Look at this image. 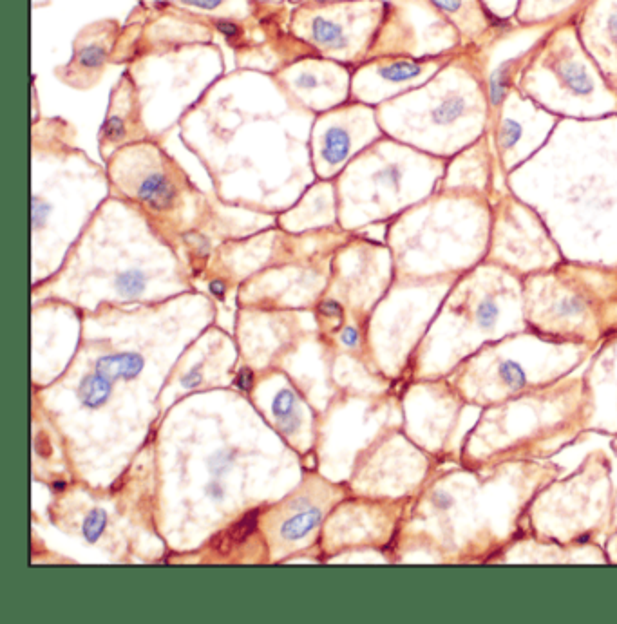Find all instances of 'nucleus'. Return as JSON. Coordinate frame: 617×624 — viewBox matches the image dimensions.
I'll return each mask as SVG.
<instances>
[{
    "instance_id": "f257e3e1",
    "label": "nucleus",
    "mask_w": 617,
    "mask_h": 624,
    "mask_svg": "<svg viewBox=\"0 0 617 624\" xmlns=\"http://www.w3.org/2000/svg\"><path fill=\"white\" fill-rule=\"evenodd\" d=\"M315 116L286 95L276 75L234 67L181 118L178 133L223 205L283 214L317 181Z\"/></svg>"
},
{
    "instance_id": "f03ea898",
    "label": "nucleus",
    "mask_w": 617,
    "mask_h": 624,
    "mask_svg": "<svg viewBox=\"0 0 617 624\" xmlns=\"http://www.w3.org/2000/svg\"><path fill=\"white\" fill-rule=\"evenodd\" d=\"M560 476L563 467L552 462L438 469L411 503L404 547L433 563L493 565L522 536L523 512L536 492Z\"/></svg>"
},
{
    "instance_id": "7ed1b4c3",
    "label": "nucleus",
    "mask_w": 617,
    "mask_h": 624,
    "mask_svg": "<svg viewBox=\"0 0 617 624\" xmlns=\"http://www.w3.org/2000/svg\"><path fill=\"white\" fill-rule=\"evenodd\" d=\"M592 409L581 369L549 386L484 407L464 436L460 465L549 462L589 438Z\"/></svg>"
},
{
    "instance_id": "20e7f679",
    "label": "nucleus",
    "mask_w": 617,
    "mask_h": 624,
    "mask_svg": "<svg viewBox=\"0 0 617 624\" xmlns=\"http://www.w3.org/2000/svg\"><path fill=\"white\" fill-rule=\"evenodd\" d=\"M386 136L453 158L491 131L484 49H464L428 84L377 107Z\"/></svg>"
},
{
    "instance_id": "39448f33",
    "label": "nucleus",
    "mask_w": 617,
    "mask_h": 624,
    "mask_svg": "<svg viewBox=\"0 0 617 624\" xmlns=\"http://www.w3.org/2000/svg\"><path fill=\"white\" fill-rule=\"evenodd\" d=\"M523 330L522 277L484 261L460 275L447 292L415 351L413 377H447L485 344Z\"/></svg>"
},
{
    "instance_id": "423d86ee",
    "label": "nucleus",
    "mask_w": 617,
    "mask_h": 624,
    "mask_svg": "<svg viewBox=\"0 0 617 624\" xmlns=\"http://www.w3.org/2000/svg\"><path fill=\"white\" fill-rule=\"evenodd\" d=\"M491 198L437 190L391 219L388 239L399 281L458 279L484 263L491 243Z\"/></svg>"
},
{
    "instance_id": "0eeeda50",
    "label": "nucleus",
    "mask_w": 617,
    "mask_h": 624,
    "mask_svg": "<svg viewBox=\"0 0 617 624\" xmlns=\"http://www.w3.org/2000/svg\"><path fill=\"white\" fill-rule=\"evenodd\" d=\"M105 169L111 196L131 203L151 225L178 237L196 270L205 266L212 252L205 227L225 219L234 207L209 198L154 138L114 152Z\"/></svg>"
},
{
    "instance_id": "6e6552de",
    "label": "nucleus",
    "mask_w": 617,
    "mask_h": 624,
    "mask_svg": "<svg viewBox=\"0 0 617 624\" xmlns=\"http://www.w3.org/2000/svg\"><path fill=\"white\" fill-rule=\"evenodd\" d=\"M31 232L44 243L53 230L89 223L111 198L105 163L76 145V129L60 116L31 122Z\"/></svg>"
},
{
    "instance_id": "1a4fd4ad",
    "label": "nucleus",
    "mask_w": 617,
    "mask_h": 624,
    "mask_svg": "<svg viewBox=\"0 0 617 624\" xmlns=\"http://www.w3.org/2000/svg\"><path fill=\"white\" fill-rule=\"evenodd\" d=\"M522 286L529 330L589 346L617 335V265L565 259L525 275Z\"/></svg>"
},
{
    "instance_id": "9d476101",
    "label": "nucleus",
    "mask_w": 617,
    "mask_h": 624,
    "mask_svg": "<svg viewBox=\"0 0 617 624\" xmlns=\"http://www.w3.org/2000/svg\"><path fill=\"white\" fill-rule=\"evenodd\" d=\"M598 348L554 341L527 328L485 344L447 379L469 406L484 409L569 377L585 368Z\"/></svg>"
},
{
    "instance_id": "9b49d317",
    "label": "nucleus",
    "mask_w": 617,
    "mask_h": 624,
    "mask_svg": "<svg viewBox=\"0 0 617 624\" xmlns=\"http://www.w3.org/2000/svg\"><path fill=\"white\" fill-rule=\"evenodd\" d=\"M446 165V158L382 136L335 178L341 227L397 218L437 192Z\"/></svg>"
},
{
    "instance_id": "f8f14e48",
    "label": "nucleus",
    "mask_w": 617,
    "mask_h": 624,
    "mask_svg": "<svg viewBox=\"0 0 617 624\" xmlns=\"http://www.w3.org/2000/svg\"><path fill=\"white\" fill-rule=\"evenodd\" d=\"M516 87L554 116L599 118L617 113V95L581 44L574 17L532 44Z\"/></svg>"
},
{
    "instance_id": "ddd939ff",
    "label": "nucleus",
    "mask_w": 617,
    "mask_h": 624,
    "mask_svg": "<svg viewBox=\"0 0 617 624\" xmlns=\"http://www.w3.org/2000/svg\"><path fill=\"white\" fill-rule=\"evenodd\" d=\"M614 509V464L594 449L569 476L547 483L523 512V534L560 545L601 543ZM522 534V536H523Z\"/></svg>"
},
{
    "instance_id": "4468645a",
    "label": "nucleus",
    "mask_w": 617,
    "mask_h": 624,
    "mask_svg": "<svg viewBox=\"0 0 617 624\" xmlns=\"http://www.w3.org/2000/svg\"><path fill=\"white\" fill-rule=\"evenodd\" d=\"M131 73L151 138L178 129L181 118L227 73L225 51L216 42H200L156 51L131 60Z\"/></svg>"
},
{
    "instance_id": "2eb2a0df",
    "label": "nucleus",
    "mask_w": 617,
    "mask_h": 624,
    "mask_svg": "<svg viewBox=\"0 0 617 624\" xmlns=\"http://www.w3.org/2000/svg\"><path fill=\"white\" fill-rule=\"evenodd\" d=\"M384 17V0L297 4L290 29L315 55L353 69L370 57Z\"/></svg>"
},
{
    "instance_id": "dca6fc26",
    "label": "nucleus",
    "mask_w": 617,
    "mask_h": 624,
    "mask_svg": "<svg viewBox=\"0 0 617 624\" xmlns=\"http://www.w3.org/2000/svg\"><path fill=\"white\" fill-rule=\"evenodd\" d=\"M491 207L493 225L485 261L525 277L567 259L545 219L513 192L494 189Z\"/></svg>"
},
{
    "instance_id": "f3484780",
    "label": "nucleus",
    "mask_w": 617,
    "mask_h": 624,
    "mask_svg": "<svg viewBox=\"0 0 617 624\" xmlns=\"http://www.w3.org/2000/svg\"><path fill=\"white\" fill-rule=\"evenodd\" d=\"M386 17L371 48L375 57H442L467 49L431 0H384Z\"/></svg>"
},
{
    "instance_id": "a211bd4d",
    "label": "nucleus",
    "mask_w": 617,
    "mask_h": 624,
    "mask_svg": "<svg viewBox=\"0 0 617 624\" xmlns=\"http://www.w3.org/2000/svg\"><path fill=\"white\" fill-rule=\"evenodd\" d=\"M200 42L218 44V33L207 20L163 0H142L124 22L113 66H127L142 55Z\"/></svg>"
},
{
    "instance_id": "6ab92c4d",
    "label": "nucleus",
    "mask_w": 617,
    "mask_h": 624,
    "mask_svg": "<svg viewBox=\"0 0 617 624\" xmlns=\"http://www.w3.org/2000/svg\"><path fill=\"white\" fill-rule=\"evenodd\" d=\"M386 136L377 118V107L346 102L315 116L310 134V154L317 180H335L364 149Z\"/></svg>"
},
{
    "instance_id": "aec40b11",
    "label": "nucleus",
    "mask_w": 617,
    "mask_h": 624,
    "mask_svg": "<svg viewBox=\"0 0 617 624\" xmlns=\"http://www.w3.org/2000/svg\"><path fill=\"white\" fill-rule=\"evenodd\" d=\"M415 397L420 402L415 438L418 447L431 454L438 464H460V449L467 431L464 415L469 406L447 377L417 380Z\"/></svg>"
},
{
    "instance_id": "412c9836",
    "label": "nucleus",
    "mask_w": 617,
    "mask_h": 624,
    "mask_svg": "<svg viewBox=\"0 0 617 624\" xmlns=\"http://www.w3.org/2000/svg\"><path fill=\"white\" fill-rule=\"evenodd\" d=\"M556 122L558 116L545 111L520 93L518 87H513L502 107L491 118L496 167L502 171L504 178L538 147H542L554 131Z\"/></svg>"
},
{
    "instance_id": "4be33fe9",
    "label": "nucleus",
    "mask_w": 617,
    "mask_h": 624,
    "mask_svg": "<svg viewBox=\"0 0 617 624\" xmlns=\"http://www.w3.org/2000/svg\"><path fill=\"white\" fill-rule=\"evenodd\" d=\"M375 57L353 67L352 100L379 107L428 84L456 57Z\"/></svg>"
},
{
    "instance_id": "5701e85b",
    "label": "nucleus",
    "mask_w": 617,
    "mask_h": 624,
    "mask_svg": "<svg viewBox=\"0 0 617 624\" xmlns=\"http://www.w3.org/2000/svg\"><path fill=\"white\" fill-rule=\"evenodd\" d=\"M352 67L310 55L277 71L286 95L310 113L321 114L352 100Z\"/></svg>"
},
{
    "instance_id": "b1692460",
    "label": "nucleus",
    "mask_w": 617,
    "mask_h": 624,
    "mask_svg": "<svg viewBox=\"0 0 617 624\" xmlns=\"http://www.w3.org/2000/svg\"><path fill=\"white\" fill-rule=\"evenodd\" d=\"M122 28L124 24L120 20L102 19L80 29L73 40L71 58L53 71L58 82L75 91H89L98 86L107 67L113 66Z\"/></svg>"
},
{
    "instance_id": "393cba45",
    "label": "nucleus",
    "mask_w": 617,
    "mask_h": 624,
    "mask_svg": "<svg viewBox=\"0 0 617 624\" xmlns=\"http://www.w3.org/2000/svg\"><path fill=\"white\" fill-rule=\"evenodd\" d=\"M145 140H151V133L143 120L142 102L133 76L124 69L109 95L107 113L98 131V154L105 163L114 152Z\"/></svg>"
},
{
    "instance_id": "a878e982",
    "label": "nucleus",
    "mask_w": 617,
    "mask_h": 624,
    "mask_svg": "<svg viewBox=\"0 0 617 624\" xmlns=\"http://www.w3.org/2000/svg\"><path fill=\"white\" fill-rule=\"evenodd\" d=\"M574 22L583 48L617 95V0H585Z\"/></svg>"
},
{
    "instance_id": "bb28decb",
    "label": "nucleus",
    "mask_w": 617,
    "mask_h": 624,
    "mask_svg": "<svg viewBox=\"0 0 617 624\" xmlns=\"http://www.w3.org/2000/svg\"><path fill=\"white\" fill-rule=\"evenodd\" d=\"M583 377L592 395V420L589 435L617 436V335L601 342L590 357Z\"/></svg>"
},
{
    "instance_id": "cd10ccee",
    "label": "nucleus",
    "mask_w": 617,
    "mask_h": 624,
    "mask_svg": "<svg viewBox=\"0 0 617 624\" xmlns=\"http://www.w3.org/2000/svg\"><path fill=\"white\" fill-rule=\"evenodd\" d=\"M496 156H494L491 131L485 133L480 140L471 143L466 149L456 152L447 160L446 171L438 183L437 190L464 192V194H482L493 196Z\"/></svg>"
},
{
    "instance_id": "c85d7f7f",
    "label": "nucleus",
    "mask_w": 617,
    "mask_h": 624,
    "mask_svg": "<svg viewBox=\"0 0 617 624\" xmlns=\"http://www.w3.org/2000/svg\"><path fill=\"white\" fill-rule=\"evenodd\" d=\"M493 565H608V556L603 543L560 545L523 534Z\"/></svg>"
},
{
    "instance_id": "c756f323",
    "label": "nucleus",
    "mask_w": 617,
    "mask_h": 624,
    "mask_svg": "<svg viewBox=\"0 0 617 624\" xmlns=\"http://www.w3.org/2000/svg\"><path fill=\"white\" fill-rule=\"evenodd\" d=\"M460 33L467 49H487L518 28L513 20L496 17L484 0H431Z\"/></svg>"
},
{
    "instance_id": "7c9ffc66",
    "label": "nucleus",
    "mask_w": 617,
    "mask_h": 624,
    "mask_svg": "<svg viewBox=\"0 0 617 624\" xmlns=\"http://www.w3.org/2000/svg\"><path fill=\"white\" fill-rule=\"evenodd\" d=\"M279 225L286 230H306L312 225H332L339 221V199L335 180H317L294 207L279 214Z\"/></svg>"
},
{
    "instance_id": "2f4dec72",
    "label": "nucleus",
    "mask_w": 617,
    "mask_h": 624,
    "mask_svg": "<svg viewBox=\"0 0 617 624\" xmlns=\"http://www.w3.org/2000/svg\"><path fill=\"white\" fill-rule=\"evenodd\" d=\"M163 2L207 20L214 29L230 22H247L266 8V2L259 0H163Z\"/></svg>"
},
{
    "instance_id": "473e14b6",
    "label": "nucleus",
    "mask_w": 617,
    "mask_h": 624,
    "mask_svg": "<svg viewBox=\"0 0 617 624\" xmlns=\"http://www.w3.org/2000/svg\"><path fill=\"white\" fill-rule=\"evenodd\" d=\"M585 0H518L513 22L520 28L554 26L574 17Z\"/></svg>"
},
{
    "instance_id": "72a5a7b5",
    "label": "nucleus",
    "mask_w": 617,
    "mask_h": 624,
    "mask_svg": "<svg viewBox=\"0 0 617 624\" xmlns=\"http://www.w3.org/2000/svg\"><path fill=\"white\" fill-rule=\"evenodd\" d=\"M145 368V357L138 351H113L95 360V371L109 379L133 380Z\"/></svg>"
},
{
    "instance_id": "f704fd0d",
    "label": "nucleus",
    "mask_w": 617,
    "mask_h": 624,
    "mask_svg": "<svg viewBox=\"0 0 617 624\" xmlns=\"http://www.w3.org/2000/svg\"><path fill=\"white\" fill-rule=\"evenodd\" d=\"M323 520V512L319 507H306L295 511L279 525V536L285 541H299L308 538Z\"/></svg>"
},
{
    "instance_id": "c9c22d12",
    "label": "nucleus",
    "mask_w": 617,
    "mask_h": 624,
    "mask_svg": "<svg viewBox=\"0 0 617 624\" xmlns=\"http://www.w3.org/2000/svg\"><path fill=\"white\" fill-rule=\"evenodd\" d=\"M257 514H259L257 511L250 512L241 520L236 521L234 525H230L227 530L216 534L212 538L214 550H218L219 554H228V552L239 547L241 543H245L257 529Z\"/></svg>"
},
{
    "instance_id": "e433bc0d",
    "label": "nucleus",
    "mask_w": 617,
    "mask_h": 624,
    "mask_svg": "<svg viewBox=\"0 0 617 624\" xmlns=\"http://www.w3.org/2000/svg\"><path fill=\"white\" fill-rule=\"evenodd\" d=\"M272 413L285 435L292 436L301 427V415L297 411V400H295L292 389H281L272 402Z\"/></svg>"
},
{
    "instance_id": "4c0bfd02",
    "label": "nucleus",
    "mask_w": 617,
    "mask_h": 624,
    "mask_svg": "<svg viewBox=\"0 0 617 624\" xmlns=\"http://www.w3.org/2000/svg\"><path fill=\"white\" fill-rule=\"evenodd\" d=\"M113 393V380L105 375L96 373L95 375H87L86 379L80 382L78 388V398L82 402V406L87 409H98L105 406L107 400Z\"/></svg>"
},
{
    "instance_id": "58836bf2",
    "label": "nucleus",
    "mask_w": 617,
    "mask_h": 624,
    "mask_svg": "<svg viewBox=\"0 0 617 624\" xmlns=\"http://www.w3.org/2000/svg\"><path fill=\"white\" fill-rule=\"evenodd\" d=\"M107 529V512L104 509H93L86 516L82 525V536L87 543H96Z\"/></svg>"
},
{
    "instance_id": "ea45409f",
    "label": "nucleus",
    "mask_w": 617,
    "mask_h": 624,
    "mask_svg": "<svg viewBox=\"0 0 617 624\" xmlns=\"http://www.w3.org/2000/svg\"><path fill=\"white\" fill-rule=\"evenodd\" d=\"M339 341L348 350H359L362 344V330L359 324L346 322L339 330Z\"/></svg>"
},
{
    "instance_id": "a19ab883",
    "label": "nucleus",
    "mask_w": 617,
    "mask_h": 624,
    "mask_svg": "<svg viewBox=\"0 0 617 624\" xmlns=\"http://www.w3.org/2000/svg\"><path fill=\"white\" fill-rule=\"evenodd\" d=\"M232 462H234V454L230 451H218V453L212 454V458L209 460L210 473L214 476H221V474L227 473Z\"/></svg>"
},
{
    "instance_id": "79ce46f5",
    "label": "nucleus",
    "mask_w": 617,
    "mask_h": 624,
    "mask_svg": "<svg viewBox=\"0 0 617 624\" xmlns=\"http://www.w3.org/2000/svg\"><path fill=\"white\" fill-rule=\"evenodd\" d=\"M201 384H203L201 366H194V368L189 369V373L183 375V379H181V386L185 389L200 388Z\"/></svg>"
},
{
    "instance_id": "37998d69",
    "label": "nucleus",
    "mask_w": 617,
    "mask_h": 624,
    "mask_svg": "<svg viewBox=\"0 0 617 624\" xmlns=\"http://www.w3.org/2000/svg\"><path fill=\"white\" fill-rule=\"evenodd\" d=\"M603 547L607 550L608 565H617V529L608 532L603 539Z\"/></svg>"
},
{
    "instance_id": "c03bdc74",
    "label": "nucleus",
    "mask_w": 617,
    "mask_h": 624,
    "mask_svg": "<svg viewBox=\"0 0 617 624\" xmlns=\"http://www.w3.org/2000/svg\"><path fill=\"white\" fill-rule=\"evenodd\" d=\"M610 449L616 456L617 464V436L616 438H610ZM617 529V467L614 469V509H612V523H610V532Z\"/></svg>"
},
{
    "instance_id": "a18cd8bd",
    "label": "nucleus",
    "mask_w": 617,
    "mask_h": 624,
    "mask_svg": "<svg viewBox=\"0 0 617 624\" xmlns=\"http://www.w3.org/2000/svg\"><path fill=\"white\" fill-rule=\"evenodd\" d=\"M236 384H238L239 389H243V391H250L252 386H254V373H252V369H241V371H239L238 379H236Z\"/></svg>"
},
{
    "instance_id": "49530a36",
    "label": "nucleus",
    "mask_w": 617,
    "mask_h": 624,
    "mask_svg": "<svg viewBox=\"0 0 617 624\" xmlns=\"http://www.w3.org/2000/svg\"><path fill=\"white\" fill-rule=\"evenodd\" d=\"M35 451H37L38 456H42V458H49V456H51L53 447H51L48 436L38 435L37 438H35Z\"/></svg>"
},
{
    "instance_id": "de8ad7c7",
    "label": "nucleus",
    "mask_w": 617,
    "mask_h": 624,
    "mask_svg": "<svg viewBox=\"0 0 617 624\" xmlns=\"http://www.w3.org/2000/svg\"><path fill=\"white\" fill-rule=\"evenodd\" d=\"M205 491H207L210 498L216 500V502H221V500H223V494H225V492H223V487H221L218 482H210L209 485L205 487Z\"/></svg>"
},
{
    "instance_id": "09e8293b",
    "label": "nucleus",
    "mask_w": 617,
    "mask_h": 624,
    "mask_svg": "<svg viewBox=\"0 0 617 624\" xmlns=\"http://www.w3.org/2000/svg\"><path fill=\"white\" fill-rule=\"evenodd\" d=\"M259 2H266V4H283V2H288V4H299L301 0H259Z\"/></svg>"
},
{
    "instance_id": "8fccbe9b",
    "label": "nucleus",
    "mask_w": 617,
    "mask_h": 624,
    "mask_svg": "<svg viewBox=\"0 0 617 624\" xmlns=\"http://www.w3.org/2000/svg\"><path fill=\"white\" fill-rule=\"evenodd\" d=\"M328 2H341V0H301L299 4H328Z\"/></svg>"
},
{
    "instance_id": "3c124183",
    "label": "nucleus",
    "mask_w": 617,
    "mask_h": 624,
    "mask_svg": "<svg viewBox=\"0 0 617 624\" xmlns=\"http://www.w3.org/2000/svg\"><path fill=\"white\" fill-rule=\"evenodd\" d=\"M53 487H55V489H64V483H55Z\"/></svg>"
},
{
    "instance_id": "603ef678",
    "label": "nucleus",
    "mask_w": 617,
    "mask_h": 624,
    "mask_svg": "<svg viewBox=\"0 0 617 624\" xmlns=\"http://www.w3.org/2000/svg\"><path fill=\"white\" fill-rule=\"evenodd\" d=\"M140 2H142V0H140Z\"/></svg>"
}]
</instances>
